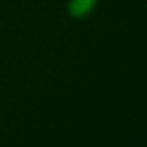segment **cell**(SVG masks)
<instances>
[{
  "label": "cell",
  "mask_w": 147,
  "mask_h": 147,
  "mask_svg": "<svg viewBox=\"0 0 147 147\" xmlns=\"http://www.w3.org/2000/svg\"><path fill=\"white\" fill-rule=\"evenodd\" d=\"M96 0H70L68 2V13L73 18L79 19V18H84L93 10Z\"/></svg>",
  "instance_id": "6da1fadb"
}]
</instances>
